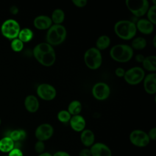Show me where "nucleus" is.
<instances>
[{
    "instance_id": "1",
    "label": "nucleus",
    "mask_w": 156,
    "mask_h": 156,
    "mask_svg": "<svg viewBox=\"0 0 156 156\" xmlns=\"http://www.w3.org/2000/svg\"><path fill=\"white\" fill-rule=\"evenodd\" d=\"M35 58L44 66H51L55 62L56 55L53 46L46 42L37 44L33 49Z\"/></svg>"
},
{
    "instance_id": "2",
    "label": "nucleus",
    "mask_w": 156,
    "mask_h": 156,
    "mask_svg": "<svg viewBox=\"0 0 156 156\" xmlns=\"http://www.w3.org/2000/svg\"><path fill=\"white\" fill-rule=\"evenodd\" d=\"M114 31L116 35L124 40L133 38L136 34L135 23L129 20H119L114 25Z\"/></svg>"
},
{
    "instance_id": "3",
    "label": "nucleus",
    "mask_w": 156,
    "mask_h": 156,
    "mask_svg": "<svg viewBox=\"0 0 156 156\" xmlns=\"http://www.w3.org/2000/svg\"><path fill=\"white\" fill-rule=\"evenodd\" d=\"M66 29L62 24H52L48 29L46 35V43L52 46L62 44L66 37Z\"/></svg>"
},
{
    "instance_id": "4",
    "label": "nucleus",
    "mask_w": 156,
    "mask_h": 156,
    "mask_svg": "<svg viewBox=\"0 0 156 156\" xmlns=\"http://www.w3.org/2000/svg\"><path fill=\"white\" fill-rule=\"evenodd\" d=\"M110 55L116 62L125 63L131 60L133 55V50L128 44H118L110 49Z\"/></svg>"
},
{
    "instance_id": "5",
    "label": "nucleus",
    "mask_w": 156,
    "mask_h": 156,
    "mask_svg": "<svg viewBox=\"0 0 156 156\" xmlns=\"http://www.w3.org/2000/svg\"><path fill=\"white\" fill-rule=\"evenodd\" d=\"M83 59L86 66L93 70L98 69L102 63L101 52L95 47L90 48L85 51Z\"/></svg>"
},
{
    "instance_id": "6",
    "label": "nucleus",
    "mask_w": 156,
    "mask_h": 156,
    "mask_svg": "<svg viewBox=\"0 0 156 156\" xmlns=\"http://www.w3.org/2000/svg\"><path fill=\"white\" fill-rule=\"evenodd\" d=\"M20 30V25L18 22L11 18L5 20L1 26V34L10 40L18 37Z\"/></svg>"
},
{
    "instance_id": "7",
    "label": "nucleus",
    "mask_w": 156,
    "mask_h": 156,
    "mask_svg": "<svg viewBox=\"0 0 156 156\" xmlns=\"http://www.w3.org/2000/svg\"><path fill=\"white\" fill-rule=\"evenodd\" d=\"M125 3L129 10L137 17L145 15L149 7L147 0H126Z\"/></svg>"
},
{
    "instance_id": "8",
    "label": "nucleus",
    "mask_w": 156,
    "mask_h": 156,
    "mask_svg": "<svg viewBox=\"0 0 156 156\" xmlns=\"http://www.w3.org/2000/svg\"><path fill=\"white\" fill-rule=\"evenodd\" d=\"M144 77L145 72L143 68L140 66H133L126 71L123 77L128 84L135 85L143 80Z\"/></svg>"
},
{
    "instance_id": "9",
    "label": "nucleus",
    "mask_w": 156,
    "mask_h": 156,
    "mask_svg": "<svg viewBox=\"0 0 156 156\" xmlns=\"http://www.w3.org/2000/svg\"><path fill=\"white\" fill-rule=\"evenodd\" d=\"M129 140L133 145L138 147H146L150 142L147 133L140 129L132 130L129 135Z\"/></svg>"
},
{
    "instance_id": "10",
    "label": "nucleus",
    "mask_w": 156,
    "mask_h": 156,
    "mask_svg": "<svg viewBox=\"0 0 156 156\" xmlns=\"http://www.w3.org/2000/svg\"><path fill=\"white\" fill-rule=\"evenodd\" d=\"M38 96L44 101H51L54 99L57 94V91L54 86L46 83L40 84L37 88Z\"/></svg>"
},
{
    "instance_id": "11",
    "label": "nucleus",
    "mask_w": 156,
    "mask_h": 156,
    "mask_svg": "<svg viewBox=\"0 0 156 156\" xmlns=\"http://www.w3.org/2000/svg\"><path fill=\"white\" fill-rule=\"evenodd\" d=\"M91 92L93 97L96 99L103 101L108 98L110 94V88L106 83L99 82L93 85Z\"/></svg>"
},
{
    "instance_id": "12",
    "label": "nucleus",
    "mask_w": 156,
    "mask_h": 156,
    "mask_svg": "<svg viewBox=\"0 0 156 156\" xmlns=\"http://www.w3.org/2000/svg\"><path fill=\"white\" fill-rule=\"evenodd\" d=\"M54 134L53 127L48 123L39 125L35 129V136L38 141H44L50 139Z\"/></svg>"
},
{
    "instance_id": "13",
    "label": "nucleus",
    "mask_w": 156,
    "mask_h": 156,
    "mask_svg": "<svg viewBox=\"0 0 156 156\" xmlns=\"http://www.w3.org/2000/svg\"><path fill=\"white\" fill-rule=\"evenodd\" d=\"M91 156H112L110 147L104 143H96L90 147Z\"/></svg>"
},
{
    "instance_id": "14",
    "label": "nucleus",
    "mask_w": 156,
    "mask_h": 156,
    "mask_svg": "<svg viewBox=\"0 0 156 156\" xmlns=\"http://www.w3.org/2000/svg\"><path fill=\"white\" fill-rule=\"evenodd\" d=\"M143 87L144 91L149 94H154L156 93V74L155 73L145 76L143 79Z\"/></svg>"
},
{
    "instance_id": "15",
    "label": "nucleus",
    "mask_w": 156,
    "mask_h": 156,
    "mask_svg": "<svg viewBox=\"0 0 156 156\" xmlns=\"http://www.w3.org/2000/svg\"><path fill=\"white\" fill-rule=\"evenodd\" d=\"M33 24L34 27L38 30H46L48 29L52 25V22L51 17L41 15L34 18Z\"/></svg>"
},
{
    "instance_id": "16",
    "label": "nucleus",
    "mask_w": 156,
    "mask_h": 156,
    "mask_svg": "<svg viewBox=\"0 0 156 156\" xmlns=\"http://www.w3.org/2000/svg\"><path fill=\"white\" fill-rule=\"evenodd\" d=\"M24 105L26 110L29 113H35L40 107L38 98L32 94L28 95L25 98Z\"/></svg>"
},
{
    "instance_id": "17",
    "label": "nucleus",
    "mask_w": 156,
    "mask_h": 156,
    "mask_svg": "<svg viewBox=\"0 0 156 156\" xmlns=\"http://www.w3.org/2000/svg\"><path fill=\"white\" fill-rule=\"evenodd\" d=\"M69 122L71 129L76 132H82L85 129L86 121L85 118L80 115L71 116Z\"/></svg>"
},
{
    "instance_id": "18",
    "label": "nucleus",
    "mask_w": 156,
    "mask_h": 156,
    "mask_svg": "<svg viewBox=\"0 0 156 156\" xmlns=\"http://www.w3.org/2000/svg\"><path fill=\"white\" fill-rule=\"evenodd\" d=\"M135 25L136 30H139L141 33L146 35L151 34L153 32L154 29V24L145 18H141L138 20Z\"/></svg>"
},
{
    "instance_id": "19",
    "label": "nucleus",
    "mask_w": 156,
    "mask_h": 156,
    "mask_svg": "<svg viewBox=\"0 0 156 156\" xmlns=\"http://www.w3.org/2000/svg\"><path fill=\"white\" fill-rule=\"evenodd\" d=\"M80 141L85 147H91L94 143L95 136L90 129H84L80 133Z\"/></svg>"
},
{
    "instance_id": "20",
    "label": "nucleus",
    "mask_w": 156,
    "mask_h": 156,
    "mask_svg": "<svg viewBox=\"0 0 156 156\" xmlns=\"http://www.w3.org/2000/svg\"><path fill=\"white\" fill-rule=\"evenodd\" d=\"M15 147V142L8 136L0 140V151L4 153L10 152Z\"/></svg>"
},
{
    "instance_id": "21",
    "label": "nucleus",
    "mask_w": 156,
    "mask_h": 156,
    "mask_svg": "<svg viewBox=\"0 0 156 156\" xmlns=\"http://www.w3.org/2000/svg\"><path fill=\"white\" fill-rule=\"evenodd\" d=\"M143 67L148 71L155 72L156 71V56L149 55L145 57L142 62Z\"/></svg>"
},
{
    "instance_id": "22",
    "label": "nucleus",
    "mask_w": 156,
    "mask_h": 156,
    "mask_svg": "<svg viewBox=\"0 0 156 156\" xmlns=\"http://www.w3.org/2000/svg\"><path fill=\"white\" fill-rule=\"evenodd\" d=\"M34 37L33 31L28 27H24L20 30L18 35V38L23 43H27L30 41Z\"/></svg>"
},
{
    "instance_id": "23",
    "label": "nucleus",
    "mask_w": 156,
    "mask_h": 156,
    "mask_svg": "<svg viewBox=\"0 0 156 156\" xmlns=\"http://www.w3.org/2000/svg\"><path fill=\"white\" fill-rule=\"evenodd\" d=\"M65 18L64 11L61 9H56L52 12L51 19L54 24H61L64 21Z\"/></svg>"
},
{
    "instance_id": "24",
    "label": "nucleus",
    "mask_w": 156,
    "mask_h": 156,
    "mask_svg": "<svg viewBox=\"0 0 156 156\" xmlns=\"http://www.w3.org/2000/svg\"><path fill=\"white\" fill-rule=\"evenodd\" d=\"M111 43L110 38L106 35H102L98 37L96 42V48L100 51L105 50L110 46Z\"/></svg>"
},
{
    "instance_id": "25",
    "label": "nucleus",
    "mask_w": 156,
    "mask_h": 156,
    "mask_svg": "<svg viewBox=\"0 0 156 156\" xmlns=\"http://www.w3.org/2000/svg\"><path fill=\"white\" fill-rule=\"evenodd\" d=\"M82 110V105L80 101L77 100L72 101L68 106V112L71 115H79Z\"/></svg>"
},
{
    "instance_id": "26",
    "label": "nucleus",
    "mask_w": 156,
    "mask_h": 156,
    "mask_svg": "<svg viewBox=\"0 0 156 156\" xmlns=\"http://www.w3.org/2000/svg\"><path fill=\"white\" fill-rule=\"evenodd\" d=\"M147 45L146 40L142 37H138L133 39L131 43V48L135 50H142Z\"/></svg>"
},
{
    "instance_id": "27",
    "label": "nucleus",
    "mask_w": 156,
    "mask_h": 156,
    "mask_svg": "<svg viewBox=\"0 0 156 156\" xmlns=\"http://www.w3.org/2000/svg\"><path fill=\"white\" fill-rule=\"evenodd\" d=\"M8 136L10 137L14 142H15L25 139L26 136V133L23 129H16L11 131L9 133Z\"/></svg>"
},
{
    "instance_id": "28",
    "label": "nucleus",
    "mask_w": 156,
    "mask_h": 156,
    "mask_svg": "<svg viewBox=\"0 0 156 156\" xmlns=\"http://www.w3.org/2000/svg\"><path fill=\"white\" fill-rule=\"evenodd\" d=\"M147 20L154 25L156 24V5H152L149 7L147 12Z\"/></svg>"
},
{
    "instance_id": "29",
    "label": "nucleus",
    "mask_w": 156,
    "mask_h": 156,
    "mask_svg": "<svg viewBox=\"0 0 156 156\" xmlns=\"http://www.w3.org/2000/svg\"><path fill=\"white\" fill-rule=\"evenodd\" d=\"M10 48L14 52H20L24 48V43H23L18 38L11 40Z\"/></svg>"
},
{
    "instance_id": "30",
    "label": "nucleus",
    "mask_w": 156,
    "mask_h": 156,
    "mask_svg": "<svg viewBox=\"0 0 156 156\" xmlns=\"http://www.w3.org/2000/svg\"><path fill=\"white\" fill-rule=\"evenodd\" d=\"M71 118V115L66 110H62L58 112L57 113V119L59 121L63 123H67L69 121Z\"/></svg>"
},
{
    "instance_id": "31",
    "label": "nucleus",
    "mask_w": 156,
    "mask_h": 156,
    "mask_svg": "<svg viewBox=\"0 0 156 156\" xmlns=\"http://www.w3.org/2000/svg\"><path fill=\"white\" fill-rule=\"evenodd\" d=\"M45 149V145L43 141H37L34 146V149L35 151L38 153V154H41L43 152H44Z\"/></svg>"
},
{
    "instance_id": "32",
    "label": "nucleus",
    "mask_w": 156,
    "mask_h": 156,
    "mask_svg": "<svg viewBox=\"0 0 156 156\" xmlns=\"http://www.w3.org/2000/svg\"><path fill=\"white\" fill-rule=\"evenodd\" d=\"M8 156H23V154L21 149L17 147H14L10 152H9Z\"/></svg>"
},
{
    "instance_id": "33",
    "label": "nucleus",
    "mask_w": 156,
    "mask_h": 156,
    "mask_svg": "<svg viewBox=\"0 0 156 156\" xmlns=\"http://www.w3.org/2000/svg\"><path fill=\"white\" fill-rule=\"evenodd\" d=\"M72 2L75 6L82 8L85 7L87 5V0H72Z\"/></svg>"
},
{
    "instance_id": "34",
    "label": "nucleus",
    "mask_w": 156,
    "mask_h": 156,
    "mask_svg": "<svg viewBox=\"0 0 156 156\" xmlns=\"http://www.w3.org/2000/svg\"><path fill=\"white\" fill-rule=\"evenodd\" d=\"M147 135L151 140H155L156 139V128L155 127H153L151 129L149 130Z\"/></svg>"
},
{
    "instance_id": "35",
    "label": "nucleus",
    "mask_w": 156,
    "mask_h": 156,
    "mask_svg": "<svg viewBox=\"0 0 156 156\" xmlns=\"http://www.w3.org/2000/svg\"><path fill=\"white\" fill-rule=\"evenodd\" d=\"M126 71L124 70V68H121V67H118L117 68H116L115 71V75L119 77H124V74H125Z\"/></svg>"
},
{
    "instance_id": "36",
    "label": "nucleus",
    "mask_w": 156,
    "mask_h": 156,
    "mask_svg": "<svg viewBox=\"0 0 156 156\" xmlns=\"http://www.w3.org/2000/svg\"><path fill=\"white\" fill-rule=\"evenodd\" d=\"M79 156H91L90 149H82L79 153Z\"/></svg>"
},
{
    "instance_id": "37",
    "label": "nucleus",
    "mask_w": 156,
    "mask_h": 156,
    "mask_svg": "<svg viewBox=\"0 0 156 156\" xmlns=\"http://www.w3.org/2000/svg\"><path fill=\"white\" fill-rule=\"evenodd\" d=\"M52 156H71V155L65 151H59L55 152L52 155Z\"/></svg>"
},
{
    "instance_id": "38",
    "label": "nucleus",
    "mask_w": 156,
    "mask_h": 156,
    "mask_svg": "<svg viewBox=\"0 0 156 156\" xmlns=\"http://www.w3.org/2000/svg\"><path fill=\"white\" fill-rule=\"evenodd\" d=\"M144 56L143 55V54H137L136 56H135V60L137 62H139V63H142L144 60Z\"/></svg>"
},
{
    "instance_id": "39",
    "label": "nucleus",
    "mask_w": 156,
    "mask_h": 156,
    "mask_svg": "<svg viewBox=\"0 0 156 156\" xmlns=\"http://www.w3.org/2000/svg\"><path fill=\"white\" fill-rule=\"evenodd\" d=\"M10 12L13 15H16L18 13V9L16 5H13L10 9Z\"/></svg>"
},
{
    "instance_id": "40",
    "label": "nucleus",
    "mask_w": 156,
    "mask_h": 156,
    "mask_svg": "<svg viewBox=\"0 0 156 156\" xmlns=\"http://www.w3.org/2000/svg\"><path fill=\"white\" fill-rule=\"evenodd\" d=\"M38 156H52V155L49 153V152H44L41 154H40L38 155Z\"/></svg>"
},
{
    "instance_id": "41",
    "label": "nucleus",
    "mask_w": 156,
    "mask_h": 156,
    "mask_svg": "<svg viewBox=\"0 0 156 156\" xmlns=\"http://www.w3.org/2000/svg\"><path fill=\"white\" fill-rule=\"evenodd\" d=\"M155 40H156V36H154V38H153V44H154V46L155 48L156 46V42H155Z\"/></svg>"
},
{
    "instance_id": "42",
    "label": "nucleus",
    "mask_w": 156,
    "mask_h": 156,
    "mask_svg": "<svg viewBox=\"0 0 156 156\" xmlns=\"http://www.w3.org/2000/svg\"><path fill=\"white\" fill-rule=\"evenodd\" d=\"M1 119L0 118V126H1Z\"/></svg>"
},
{
    "instance_id": "43",
    "label": "nucleus",
    "mask_w": 156,
    "mask_h": 156,
    "mask_svg": "<svg viewBox=\"0 0 156 156\" xmlns=\"http://www.w3.org/2000/svg\"><path fill=\"white\" fill-rule=\"evenodd\" d=\"M4 156H8V155H4Z\"/></svg>"
}]
</instances>
